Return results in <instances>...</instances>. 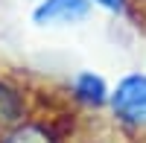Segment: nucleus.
Returning <instances> with one entry per match:
<instances>
[{"mask_svg": "<svg viewBox=\"0 0 146 143\" xmlns=\"http://www.w3.org/2000/svg\"><path fill=\"white\" fill-rule=\"evenodd\" d=\"M108 111L120 126L146 132V73L135 70L120 79L108 93Z\"/></svg>", "mask_w": 146, "mask_h": 143, "instance_id": "obj_1", "label": "nucleus"}, {"mask_svg": "<svg viewBox=\"0 0 146 143\" xmlns=\"http://www.w3.org/2000/svg\"><path fill=\"white\" fill-rule=\"evenodd\" d=\"M64 114L35 108L12 128L0 132V143H67V126L62 120Z\"/></svg>", "mask_w": 146, "mask_h": 143, "instance_id": "obj_2", "label": "nucleus"}, {"mask_svg": "<svg viewBox=\"0 0 146 143\" xmlns=\"http://www.w3.org/2000/svg\"><path fill=\"white\" fill-rule=\"evenodd\" d=\"M35 91L27 88L18 73H9V70H0V132L12 128L15 123H21L32 108H35Z\"/></svg>", "mask_w": 146, "mask_h": 143, "instance_id": "obj_3", "label": "nucleus"}, {"mask_svg": "<svg viewBox=\"0 0 146 143\" xmlns=\"http://www.w3.org/2000/svg\"><path fill=\"white\" fill-rule=\"evenodd\" d=\"M91 12V0H35L32 23L35 26H73V23L88 21Z\"/></svg>", "mask_w": 146, "mask_h": 143, "instance_id": "obj_4", "label": "nucleus"}, {"mask_svg": "<svg viewBox=\"0 0 146 143\" xmlns=\"http://www.w3.org/2000/svg\"><path fill=\"white\" fill-rule=\"evenodd\" d=\"M108 93H111L108 82L100 73H94V70H79V73L70 79V97H73V102H79L82 108H88V111L108 108Z\"/></svg>", "mask_w": 146, "mask_h": 143, "instance_id": "obj_5", "label": "nucleus"}, {"mask_svg": "<svg viewBox=\"0 0 146 143\" xmlns=\"http://www.w3.org/2000/svg\"><path fill=\"white\" fill-rule=\"evenodd\" d=\"M94 6H100L105 12H111V15H123V12H129V0H91Z\"/></svg>", "mask_w": 146, "mask_h": 143, "instance_id": "obj_6", "label": "nucleus"}, {"mask_svg": "<svg viewBox=\"0 0 146 143\" xmlns=\"http://www.w3.org/2000/svg\"><path fill=\"white\" fill-rule=\"evenodd\" d=\"M129 6H137V9H146V0H129Z\"/></svg>", "mask_w": 146, "mask_h": 143, "instance_id": "obj_7", "label": "nucleus"}]
</instances>
